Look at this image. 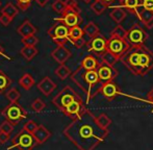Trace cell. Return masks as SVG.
Listing matches in <instances>:
<instances>
[{
    "mask_svg": "<svg viewBox=\"0 0 153 150\" xmlns=\"http://www.w3.org/2000/svg\"><path fill=\"white\" fill-rule=\"evenodd\" d=\"M0 5H1V1H0Z\"/></svg>",
    "mask_w": 153,
    "mask_h": 150,
    "instance_id": "816d5d0a",
    "label": "cell"
},
{
    "mask_svg": "<svg viewBox=\"0 0 153 150\" xmlns=\"http://www.w3.org/2000/svg\"><path fill=\"white\" fill-rule=\"evenodd\" d=\"M130 50V45L126 41V39L109 38L107 40V51L114 53L119 59H121L123 55L126 54Z\"/></svg>",
    "mask_w": 153,
    "mask_h": 150,
    "instance_id": "ba28073f",
    "label": "cell"
},
{
    "mask_svg": "<svg viewBox=\"0 0 153 150\" xmlns=\"http://www.w3.org/2000/svg\"><path fill=\"white\" fill-rule=\"evenodd\" d=\"M31 1L32 0H17V3H18L19 7H20L23 12H25V10H27V8L30 6Z\"/></svg>",
    "mask_w": 153,
    "mask_h": 150,
    "instance_id": "ab89813d",
    "label": "cell"
},
{
    "mask_svg": "<svg viewBox=\"0 0 153 150\" xmlns=\"http://www.w3.org/2000/svg\"><path fill=\"white\" fill-rule=\"evenodd\" d=\"M12 20H13L12 18L5 16V15L1 14V16H0V23H1L3 26H8V25H10V23L12 22Z\"/></svg>",
    "mask_w": 153,
    "mask_h": 150,
    "instance_id": "b9f144b4",
    "label": "cell"
},
{
    "mask_svg": "<svg viewBox=\"0 0 153 150\" xmlns=\"http://www.w3.org/2000/svg\"><path fill=\"white\" fill-rule=\"evenodd\" d=\"M67 7H71V8H75V10H79L78 8V4H77L76 0H66L65 1Z\"/></svg>",
    "mask_w": 153,
    "mask_h": 150,
    "instance_id": "7bdbcfd3",
    "label": "cell"
},
{
    "mask_svg": "<svg viewBox=\"0 0 153 150\" xmlns=\"http://www.w3.org/2000/svg\"><path fill=\"white\" fill-rule=\"evenodd\" d=\"M1 14L5 15V16L13 19L14 17H16L17 15H18V8H17V6H15L12 2H8V3L1 10Z\"/></svg>",
    "mask_w": 153,
    "mask_h": 150,
    "instance_id": "83f0119b",
    "label": "cell"
},
{
    "mask_svg": "<svg viewBox=\"0 0 153 150\" xmlns=\"http://www.w3.org/2000/svg\"><path fill=\"white\" fill-rule=\"evenodd\" d=\"M69 29H70L69 27L61 23V24L52 25L47 33L55 44L59 46H65L67 41H69Z\"/></svg>",
    "mask_w": 153,
    "mask_h": 150,
    "instance_id": "9c48e42d",
    "label": "cell"
},
{
    "mask_svg": "<svg viewBox=\"0 0 153 150\" xmlns=\"http://www.w3.org/2000/svg\"><path fill=\"white\" fill-rule=\"evenodd\" d=\"M13 129H14V124L10 123L7 120H5V121H3L0 124V131L5 132V134H10L13 131Z\"/></svg>",
    "mask_w": 153,
    "mask_h": 150,
    "instance_id": "74e56055",
    "label": "cell"
},
{
    "mask_svg": "<svg viewBox=\"0 0 153 150\" xmlns=\"http://www.w3.org/2000/svg\"><path fill=\"white\" fill-rule=\"evenodd\" d=\"M34 1H36V3H38L40 6H45L47 4V2L49 1V0H34Z\"/></svg>",
    "mask_w": 153,
    "mask_h": 150,
    "instance_id": "7dc6e473",
    "label": "cell"
},
{
    "mask_svg": "<svg viewBox=\"0 0 153 150\" xmlns=\"http://www.w3.org/2000/svg\"><path fill=\"white\" fill-rule=\"evenodd\" d=\"M147 40V33L140 25H133L127 30L126 41L130 45L131 49H145V42Z\"/></svg>",
    "mask_w": 153,
    "mask_h": 150,
    "instance_id": "8992f818",
    "label": "cell"
},
{
    "mask_svg": "<svg viewBox=\"0 0 153 150\" xmlns=\"http://www.w3.org/2000/svg\"><path fill=\"white\" fill-rule=\"evenodd\" d=\"M96 71L98 73L101 83L107 82V81H113L116 78V76L118 75V71L113 66L107 65V64L103 63V62L99 63L98 68H97Z\"/></svg>",
    "mask_w": 153,
    "mask_h": 150,
    "instance_id": "30bf717a",
    "label": "cell"
},
{
    "mask_svg": "<svg viewBox=\"0 0 153 150\" xmlns=\"http://www.w3.org/2000/svg\"><path fill=\"white\" fill-rule=\"evenodd\" d=\"M80 96L70 87V85H66L64 89L55 96L52 99V103L59 108V111L64 112L65 108L68 105H70L73 101L77 99H80Z\"/></svg>",
    "mask_w": 153,
    "mask_h": 150,
    "instance_id": "3957f363",
    "label": "cell"
},
{
    "mask_svg": "<svg viewBox=\"0 0 153 150\" xmlns=\"http://www.w3.org/2000/svg\"><path fill=\"white\" fill-rule=\"evenodd\" d=\"M20 53L26 61H31L38 54V49L36 48V46H24L21 49Z\"/></svg>",
    "mask_w": 153,
    "mask_h": 150,
    "instance_id": "603a6c76",
    "label": "cell"
},
{
    "mask_svg": "<svg viewBox=\"0 0 153 150\" xmlns=\"http://www.w3.org/2000/svg\"><path fill=\"white\" fill-rule=\"evenodd\" d=\"M55 21H59L64 25H66L69 28L78 26L81 23L82 19L80 17V14H75V13H71V14L62 15L61 18H55Z\"/></svg>",
    "mask_w": 153,
    "mask_h": 150,
    "instance_id": "9a60e30c",
    "label": "cell"
},
{
    "mask_svg": "<svg viewBox=\"0 0 153 150\" xmlns=\"http://www.w3.org/2000/svg\"><path fill=\"white\" fill-rule=\"evenodd\" d=\"M126 36H127V30H125L121 25H117L111 33V38L126 39Z\"/></svg>",
    "mask_w": 153,
    "mask_h": 150,
    "instance_id": "d6a6232c",
    "label": "cell"
},
{
    "mask_svg": "<svg viewBox=\"0 0 153 150\" xmlns=\"http://www.w3.org/2000/svg\"><path fill=\"white\" fill-rule=\"evenodd\" d=\"M91 7L95 14L101 15L107 8V3L103 1V0H95Z\"/></svg>",
    "mask_w": 153,
    "mask_h": 150,
    "instance_id": "f546056e",
    "label": "cell"
},
{
    "mask_svg": "<svg viewBox=\"0 0 153 150\" xmlns=\"http://www.w3.org/2000/svg\"><path fill=\"white\" fill-rule=\"evenodd\" d=\"M100 56H101V61H102L103 63L107 64V65H109V66H113V67H114V65L119 61V59H118L114 53L109 52V51H107V50L105 51L103 54H101Z\"/></svg>",
    "mask_w": 153,
    "mask_h": 150,
    "instance_id": "f1b7e54d",
    "label": "cell"
},
{
    "mask_svg": "<svg viewBox=\"0 0 153 150\" xmlns=\"http://www.w3.org/2000/svg\"><path fill=\"white\" fill-rule=\"evenodd\" d=\"M36 141L31 134L27 132L26 130L22 129L13 138L12 146L8 147V150L16 148L18 150H32L36 147Z\"/></svg>",
    "mask_w": 153,
    "mask_h": 150,
    "instance_id": "5b68a950",
    "label": "cell"
},
{
    "mask_svg": "<svg viewBox=\"0 0 153 150\" xmlns=\"http://www.w3.org/2000/svg\"><path fill=\"white\" fill-rule=\"evenodd\" d=\"M2 117L5 118V120L10 121L14 125H17L20 123L22 120L27 118V112L22 105L15 102V103H10L2 110L1 112Z\"/></svg>",
    "mask_w": 153,
    "mask_h": 150,
    "instance_id": "277c9868",
    "label": "cell"
},
{
    "mask_svg": "<svg viewBox=\"0 0 153 150\" xmlns=\"http://www.w3.org/2000/svg\"><path fill=\"white\" fill-rule=\"evenodd\" d=\"M104 2H106V3H108V2H113L114 0H103Z\"/></svg>",
    "mask_w": 153,
    "mask_h": 150,
    "instance_id": "681fc988",
    "label": "cell"
},
{
    "mask_svg": "<svg viewBox=\"0 0 153 150\" xmlns=\"http://www.w3.org/2000/svg\"><path fill=\"white\" fill-rule=\"evenodd\" d=\"M18 33L22 38H26L29 36H34V33H36V28L32 25V23L29 20H26L18 27L17 29Z\"/></svg>",
    "mask_w": 153,
    "mask_h": 150,
    "instance_id": "d6986e66",
    "label": "cell"
},
{
    "mask_svg": "<svg viewBox=\"0 0 153 150\" xmlns=\"http://www.w3.org/2000/svg\"><path fill=\"white\" fill-rule=\"evenodd\" d=\"M40 92H42L45 96H48L56 89V83L50 78V77H44L40 82L36 85Z\"/></svg>",
    "mask_w": 153,
    "mask_h": 150,
    "instance_id": "e0dca14e",
    "label": "cell"
},
{
    "mask_svg": "<svg viewBox=\"0 0 153 150\" xmlns=\"http://www.w3.org/2000/svg\"><path fill=\"white\" fill-rule=\"evenodd\" d=\"M66 8L67 5L65 3V1H62V0H55L52 3V10L54 12H56L57 14L62 15L65 13V10H66Z\"/></svg>",
    "mask_w": 153,
    "mask_h": 150,
    "instance_id": "e575fe53",
    "label": "cell"
},
{
    "mask_svg": "<svg viewBox=\"0 0 153 150\" xmlns=\"http://www.w3.org/2000/svg\"><path fill=\"white\" fill-rule=\"evenodd\" d=\"M10 134H5V132L0 131V144H5L10 140Z\"/></svg>",
    "mask_w": 153,
    "mask_h": 150,
    "instance_id": "ee69618b",
    "label": "cell"
},
{
    "mask_svg": "<svg viewBox=\"0 0 153 150\" xmlns=\"http://www.w3.org/2000/svg\"><path fill=\"white\" fill-rule=\"evenodd\" d=\"M96 122L101 128L108 130V127L111 124V119L106 114H100L98 117H96Z\"/></svg>",
    "mask_w": 153,
    "mask_h": 150,
    "instance_id": "4316f807",
    "label": "cell"
},
{
    "mask_svg": "<svg viewBox=\"0 0 153 150\" xmlns=\"http://www.w3.org/2000/svg\"><path fill=\"white\" fill-rule=\"evenodd\" d=\"M153 69V52L147 48L141 49L140 56V76H144Z\"/></svg>",
    "mask_w": 153,
    "mask_h": 150,
    "instance_id": "8fae6325",
    "label": "cell"
},
{
    "mask_svg": "<svg viewBox=\"0 0 153 150\" xmlns=\"http://www.w3.org/2000/svg\"><path fill=\"white\" fill-rule=\"evenodd\" d=\"M85 110H87V108H85V105L83 104L82 99L80 98V99H77V100H75V101H73L70 105L67 106L62 113H64L67 117L74 120V119H77L78 117H80V116L85 112Z\"/></svg>",
    "mask_w": 153,
    "mask_h": 150,
    "instance_id": "4fadbf2b",
    "label": "cell"
},
{
    "mask_svg": "<svg viewBox=\"0 0 153 150\" xmlns=\"http://www.w3.org/2000/svg\"><path fill=\"white\" fill-rule=\"evenodd\" d=\"M55 75H56L59 78H61V79H66L67 77H69V76H71V70L69 69V67H67L66 65H59V67L55 69Z\"/></svg>",
    "mask_w": 153,
    "mask_h": 150,
    "instance_id": "4dcf8cb0",
    "label": "cell"
},
{
    "mask_svg": "<svg viewBox=\"0 0 153 150\" xmlns=\"http://www.w3.org/2000/svg\"><path fill=\"white\" fill-rule=\"evenodd\" d=\"M71 51L65 46H57L54 50L51 52V56L55 62L59 64V65H64L67 61L71 57Z\"/></svg>",
    "mask_w": 153,
    "mask_h": 150,
    "instance_id": "2e32d148",
    "label": "cell"
},
{
    "mask_svg": "<svg viewBox=\"0 0 153 150\" xmlns=\"http://www.w3.org/2000/svg\"><path fill=\"white\" fill-rule=\"evenodd\" d=\"M71 79L87 94V103H89L90 100L92 99L93 96V88L96 85L100 83V79H99L98 73L96 70L93 71H87L82 67H78V69L74 72L73 74H71Z\"/></svg>",
    "mask_w": 153,
    "mask_h": 150,
    "instance_id": "7a4b0ae2",
    "label": "cell"
},
{
    "mask_svg": "<svg viewBox=\"0 0 153 150\" xmlns=\"http://www.w3.org/2000/svg\"><path fill=\"white\" fill-rule=\"evenodd\" d=\"M140 56L141 49H131L121 59L124 66L134 75H140Z\"/></svg>",
    "mask_w": 153,
    "mask_h": 150,
    "instance_id": "52a82bcc",
    "label": "cell"
},
{
    "mask_svg": "<svg viewBox=\"0 0 153 150\" xmlns=\"http://www.w3.org/2000/svg\"><path fill=\"white\" fill-rule=\"evenodd\" d=\"M97 93H101L108 101H113L117 96L122 95L120 88L113 81H107L100 85Z\"/></svg>",
    "mask_w": 153,
    "mask_h": 150,
    "instance_id": "7c38bea8",
    "label": "cell"
},
{
    "mask_svg": "<svg viewBox=\"0 0 153 150\" xmlns=\"http://www.w3.org/2000/svg\"><path fill=\"white\" fill-rule=\"evenodd\" d=\"M83 35H85V31H83V29L81 27H72V28L69 29V41L73 44L77 40H79V39H82Z\"/></svg>",
    "mask_w": 153,
    "mask_h": 150,
    "instance_id": "7402d4cb",
    "label": "cell"
},
{
    "mask_svg": "<svg viewBox=\"0 0 153 150\" xmlns=\"http://www.w3.org/2000/svg\"><path fill=\"white\" fill-rule=\"evenodd\" d=\"M142 3H143L144 10L153 12V0H143Z\"/></svg>",
    "mask_w": 153,
    "mask_h": 150,
    "instance_id": "60d3db41",
    "label": "cell"
},
{
    "mask_svg": "<svg viewBox=\"0 0 153 150\" xmlns=\"http://www.w3.org/2000/svg\"><path fill=\"white\" fill-rule=\"evenodd\" d=\"M87 44V42H85V39H79V40H77L76 42L73 43V45H74L75 47H77V48H81V47H83L85 45Z\"/></svg>",
    "mask_w": 153,
    "mask_h": 150,
    "instance_id": "f6af8a7d",
    "label": "cell"
},
{
    "mask_svg": "<svg viewBox=\"0 0 153 150\" xmlns=\"http://www.w3.org/2000/svg\"><path fill=\"white\" fill-rule=\"evenodd\" d=\"M45 106H46V104H45V102L43 101L41 98H36V99L31 103V108L36 113L42 112V111L45 108Z\"/></svg>",
    "mask_w": 153,
    "mask_h": 150,
    "instance_id": "d590c367",
    "label": "cell"
},
{
    "mask_svg": "<svg viewBox=\"0 0 153 150\" xmlns=\"http://www.w3.org/2000/svg\"><path fill=\"white\" fill-rule=\"evenodd\" d=\"M5 97L10 100V103H15L18 101V99L20 98V93L16 88H10V90H7L5 93Z\"/></svg>",
    "mask_w": 153,
    "mask_h": 150,
    "instance_id": "1f68e13d",
    "label": "cell"
},
{
    "mask_svg": "<svg viewBox=\"0 0 153 150\" xmlns=\"http://www.w3.org/2000/svg\"><path fill=\"white\" fill-rule=\"evenodd\" d=\"M99 65V62L94 55H87L83 57L82 62H81V67L87 71H93V70H97Z\"/></svg>",
    "mask_w": 153,
    "mask_h": 150,
    "instance_id": "ffe728a7",
    "label": "cell"
},
{
    "mask_svg": "<svg viewBox=\"0 0 153 150\" xmlns=\"http://www.w3.org/2000/svg\"><path fill=\"white\" fill-rule=\"evenodd\" d=\"M12 85V79L4 73L2 70H0V94L4 93Z\"/></svg>",
    "mask_w": 153,
    "mask_h": 150,
    "instance_id": "d4e9b609",
    "label": "cell"
},
{
    "mask_svg": "<svg viewBox=\"0 0 153 150\" xmlns=\"http://www.w3.org/2000/svg\"><path fill=\"white\" fill-rule=\"evenodd\" d=\"M38 127H39V125L33 121V120H29V121H27L26 123L24 124V126H23V129L26 130V131L29 132V134H33V132L36 131Z\"/></svg>",
    "mask_w": 153,
    "mask_h": 150,
    "instance_id": "8d00e7d4",
    "label": "cell"
},
{
    "mask_svg": "<svg viewBox=\"0 0 153 150\" xmlns=\"http://www.w3.org/2000/svg\"><path fill=\"white\" fill-rule=\"evenodd\" d=\"M62 134L78 150H94L104 142L109 130L101 128L97 124L96 117L87 108L80 117L65 128Z\"/></svg>",
    "mask_w": 153,
    "mask_h": 150,
    "instance_id": "6da1fadb",
    "label": "cell"
},
{
    "mask_svg": "<svg viewBox=\"0 0 153 150\" xmlns=\"http://www.w3.org/2000/svg\"><path fill=\"white\" fill-rule=\"evenodd\" d=\"M88 46H89V51L101 55L107 50V40H105L104 37L101 35H98L97 37L91 39Z\"/></svg>",
    "mask_w": 153,
    "mask_h": 150,
    "instance_id": "5bb4252c",
    "label": "cell"
},
{
    "mask_svg": "<svg viewBox=\"0 0 153 150\" xmlns=\"http://www.w3.org/2000/svg\"><path fill=\"white\" fill-rule=\"evenodd\" d=\"M83 1H85V3H90V2H91V1H92V0H83Z\"/></svg>",
    "mask_w": 153,
    "mask_h": 150,
    "instance_id": "f907efd6",
    "label": "cell"
},
{
    "mask_svg": "<svg viewBox=\"0 0 153 150\" xmlns=\"http://www.w3.org/2000/svg\"><path fill=\"white\" fill-rule=\"evenodd\" d=\"M147 100H148V102H149V103H151L153 105V89H151L149 92H148ZM151 113H153V110H151Z\"/></svg>",
    "mask_w": 153,
    "mask_h": 150,
    "instance_id": "bcb514c9",
    "label": "cell"
},
{
    "mask_svg": "<svg viewBox=\"0 0 153 150\" xmlns=\"http://www.w3.org/2000/svg\"><path fill=\"white\" fill-rule=\"evenodd\" d=\"M34 83H36L34 78L29 73H24L19 79V85L24 90H30L34 85Z\"/></svg>",
    "mask_w": 153,
    "mask_h": 150,
    "instance_id": "44dd1931",
    "label": "cell"
},
{
    "mask_svg": "<svg viewBox=\"0 0 153 150\" xmlns=\"http://www.w3.org/2000/svg\"><path fill=\"white\" fill-rule=\"evenodd\" d=\"M83 31H85V33L90 39H93V38L97 37L98 35H100V33H99V27L97 26L94 22H89L87 25H85Z\"/></svg>",
    "mask_w": 153,
    "mask_h": 150,
    "instance_id": "cb8c5ba5",
    "label": "cell"
},
{
    "mask_svg": "<svg viewBox=\"0 0 153 150\" xmlns=\"http://www.w3.org/2000/svg\"><path fill=\"white\" fill-rule=\"evenodd\" d=\"M39 42V39L36 36H29L26 38H22V43L24 46H36Z\"/></svg>",
    "mask_w": 153,
    "mask_h": 150,
    "instance_id": "f35d334b",
    "label": "cell"
},
{
    "mask_svg": "<svg viewBox=\"0 0 153 150\" xmlns=\"http://www.w3.org/2000/svg\"><path fill=\"white\" fill-rule=\"evenodd\" d=\"M109 17H111L115 22H117L118 24H120V23L125 19V17H126V12L119 7L114 8V10L111 12V14H109Z\"/></svg>",
    "mask_w": 153,
    "mask_h": 150,
    "instance_id": "484cf974",
    "label": "cell"
},
{
    "mask_svg": "<svg viewBox=\"0 0 153 150\" xmlns=\"http://www.w3.org/2000/svg\"><path fill=\"white\" fill-rule=\"evenodd\" d=\"M33 138L36 139V144L38 145H42L48 140L49 138L51 137V132L45 127L44 125H39V127L36 128V130L33 132Z\"/></svg>",
    "mask_w": 153,
    "mask_h": 150,
    "instance_id": "ac0fdd59",
    "label": "cell"
},
{
    "mask_svg": "<svg viewBox=\"0 0 153 150\" xmlns=\"http://www.w3.org/2000/svg\"><path fill=\"white\" fill-rule=\"evenodd\" d=\"M3 54H4V49H3V47L0 45V56H2Z\"/></svg>",
    "mask_w": 153,
    "mask_h": 150,
    "instance_id": "c3c4849f",
    "label": "cell"
},
{
    "mask_svg": "<svg viewBox=\"0 0 153 150\" xmlns=\"http://www.w3.org/2000/svg\"><path fill=\"white\" fill-rule=\"evenodd\" d=\"M124 6L133 13H137L140 7V0H123Z\"/></svg>",
    "mask_w": 153,
    "mask_h": 150,
    "instance_id": "836d02e7",
    "label": "cell"
}]
</instances>
